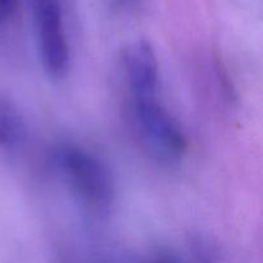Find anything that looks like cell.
<instances>
[{"mask_svg": "<svg viewBox=\"0 0 263 263\" xmlns=\"http://www.w3.org/2000/svg\"><path fill=\"white\" fill-rule=\"evenodd\" d=\"M54 163L77 199L98 213H105L116 200V181L108 164L84 146L66 144L57 149Z\"/></svg>", "mask_w": 263, "mask_h": 263, "instance_id": "cell-1", "label": "cell"}, {"mask_svg": "<svg viewBox=\"0 0 263 263\" xmlns=\"http://www.w3.org/2000/svg\"><path fill=\"white\" fill-rule=\"evenodd\" d=\"M131 100L134 128L146 153L162 166L181 163L187 153V139L176 118L158 98Z\"/></svg>", "mask_w": 263, "mask_h": 263, "instance_id": "cell-2", "label": "cell"}, {"mask_svg": "<svg viewBox=\"0 0 263 263\" xmlns=\"http://www.w3.org/2000/svg\"><path fill=\"white\" fill-rule=\"evenodd\" d=\"M31 12L41 66L50 79H63L69 69L71 50L61 3L31 0Z\"/></svg>", "mask_w": 263, "mask_h": 263, "instance_id": "cell-3", "label": "cell"}, {"mask_svg": "<svg viewBox=\"0 0 263 263\" xmlns=\"http://www.w3.org/2000/svg\"><path fill=\"white\" fill-rule=\"evenodd\" d=\"M121 66L133 99L158 98L159 62L152 43L138 39L127 44L121 55Z\"/></svg>", "mask_w": 263, "mask_h": 263, "instance_id": "cell-4", "label": "cell"}, {"mask_svg": "<svg viewBox=\"0 0 263 263\" xmlns=\"http://www.w3.org/2000/svg\"><path fill=\"white\" fill-rule=\"evenodd\" d=\"M26 122L15 103L0 95V151L12 153L26 140Z\"/></svg>", "mask_w": 263, "mask_h": 263, "instance_id": "cell-5", "label": "cell"}, {"mask_svg": "<svg viewBox=\"0 0 263 263\" xmlns=\"http://www.w3.org/2000/svg\"><path fill=\"white\" fill-rule=\"evenodd\" d=\"M192 252L195 263H220L217 251L203 238L193 239Z\"/></svg>", "mask_w": 263, "mask_h": 263, "instance_id": "cell-6", "label": "cell"}, {"mask_svg": "<svg viewBox=\"0 0 263 263\" xmlns=\"http://www.w3.org/2000/svg\"><path fill=\"white\" fill-rule=\"evenodd\" d=\"M15 0H0V25H4L14 13Z\"/></svg>", "mask_w": 263, "mask_h": 263, "instance_id": "cell-7", "label": "cell"}, {"mask_svg": "<svg viewBox=\"0 0 263 263\" xmlns=\"http://www.w3.org/2000/svg\"><path fill=\"white\" fill-rule=\"evenodd\" d=\"M109 2L115 8H123L130 5L131 3H134L135 0H109Z\"/></svg>", "mask_w": 263, "mask_h": 263, "instance_id": "cell-8", "label": "cell"}]
</instances>
